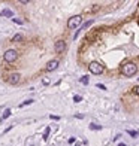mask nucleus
I'll return each mask as SVG.
<instances>
[{
  "mask_svg": "<svg viewBox=\"0 0 139 146\" xmlns=\"http://www.w3.org/2000/svg\"><path fill=\"white\" fill-rule=\"evenodd\" d=\"M0 15H2V17H8V18H12V17H14V12L11 9H3Z\"/></svg>",
  "mask_w": 139,
  "mask_h": 146,
  "instance_id": "nucleus-8",
  "label": "nucleus"
},
{
  "mask_svg": "<svg viewBox=\"0 0 139 146\" xmlns=\"http://www.w3.org/2000/svg\"><path fill=\"white\" fill-rule=\"evenodd\" d=\"M42 84H43V85H48V84H49V79H48V78H43V79H42Z\"/></svg>",
  "mask_w": 139,
  "mask_h": 146,
  "instance_id": "nucleus-18",
  "label": "nucleus"
},
{
  "mask_svg": "<svg viewBox=\"0 0 139 146\" xmlns=\"http://www.w3.org/2000/svg\"><path fill=\"white\" fill-rule=\"evenodd\" d=\"M19 78H21V76H19L18 73H12L9 78H8V82H9L11 85H17V84L19 82Z\"/></svg>",
  "mask_w": 139,
  "mask_h": 146,
  "instance_id": "nucleus-6",
  "label": "nucleus"
},
{
  "mask_svg": "<svg viewBox=\"0 0 139 146\" xmlns=\"http://www.w3.org/2000/svg\"><path fill=\"white\" fill-rule=\"evenodd\" d=\"M12 21H14V23H17V24H23V21H21V19H18V18H12Z\"/></svg>",
  "mask_w": 139,
  "mask_h": 146,
  "instance_id": "nucleus-19",
  "label": "nucleus"
},
{
  "mask_svg": "<svg viewBox=\"0 0 139 146\" xmlns=\"http://www.w3.org/2000/svg\"><path fill=\"white\" fill-rule=\"evenodd\" d=\"M138 72V66L135 63H124L121 66V75L124 76H133Z\"/></svg>",
  "mask_w": 139,
  "mask_h": 146,
  "instance_id": "nucleus-1",
  "label": "nucleus"
},
{
  "mask_svg": "<svg viewBox=\"0 0 139 146\" xmlns=\"http://www.w3.org/2000/svg\"><path fill=\"white\" fill-rule=\"evenodd\" d=\"M54 48H56V52H63V51L66 49V42L64 40H57Z\"/></svg>",
  "mask_w": 139,
  "mask_h": 146,
  "instance_id": "nucleus-7",
  "label": "nucleus"
},
{
  "mask_svg": "<svg viewBox=\"0 0 139 146\" xmlns=\"http://www.w3.org/2000/svg\"><path fill=\"white\" fill-rule=\"evenodd\" d=\"M118 146H126V145H124V143H120V145H118Z\"/></svg>",
  "mask_w": 139,
  "mask_h": 146,
  "instance_id": "nucleus-24",
  "label": "nucleus"
},
{
  "mask_svg": "<svg viewBox=\"0 0 139 146\" xmlns=\"http://www.w3.org/2000/svg\"><path fill=\"white\" fill-rule=\"evenodd\" d=\"M21 39H23L21 34H15V36L12 37V42H18V40H21Z\"/></svg>",
  "mask_w": 139,
  "mask_h": 146,
  "instance_id": "nucleus-11",
  "label": "nucleus"
},
{
  "mask_svg": "<svg viewBox=\"0 0 139 146\" xmlns=\"http://www.w3.org/2000/svg\"><path fill=\"white\" fill-rule=\"evenodd\" d=\"M49 118H51V119H60V118H58V116H56V115H51Z\"/></svg>",
  "mask_w": 139,
  "mask_h": 146,
  "instance_id": "nucleus-21",
  "label": "nucleus"
},
{
  "mask_svg": "<svg viewBox=\"0 0 139 146\" xmlns=\"http://www.w3.org/2000/svg\"><path fill=\"white\" fill-rule=\"evenodd\" d=\"M81 100H82V98H81V96H73V101H75V103H79Z\"/></svg>",
  "mask_w": 139,
  "mask_h": 146,
  "instance_id": "nucleus-16",
  "label": "nucleus"
},
{
  "mask_svg": "<svg viewBox=\"0 0 139 146\" xmlns=\"http://www.w3.org/2000/svg\"><path fill=\"white\" fill-rule=\"evenodd\" d=\"M57 67H58V60H51V61H48L45 70L46 72H52V70H56Z\"/></svg>",
  "mask_w": 139,
  "mask_h": 146,
  "instance_id": "nucleus-5",
  "label": "nucleus"
},
{
  "mask_svg": "<svg viewBox=\"0 0 139 146\" xmlns=\"http://www.w3.org/2000/svg\"><path fill=\"white\" fill-rule=\"evenodd\" d=\"M69 143H75V137H70V139H69Z\"/></svg>",
  "mask_w": 139,
  "mask_h": 146,
  "instance_id": "nucleus-22",
  "label": "nucleus"
},
{
  "mask_svg": "<svg viewBox=\"0 0 139 146\" xmlns=\"http://www.w3.org/2000/svg\"><path fill=\"white\" fill-rule=\"evenodd\" d=\"M81 82H82L84 85H87V84H88V78H87V76H82V78H81Z\"/></svg>",
  "mask_w": 139,
  "mask_h": 146,
  "instance_id": "nucleus-15",
  "label": "nucleus"
},
{
  "mask_svg": "<svg viewBox=\"0 0 139 146\" xmlns=\"http://www.w3.org/2000/svg\"><path fill=\"white\" fill-rule=\"evenodd\" d=\"M91 24H93V19H90V21H87V23H85V24H84V25H82V30H84V28H88V27H90V25H91Z\"/></svg>",
  "mask_w": 139,
  "mask_h": 146,
  "instance_id": "nucleus-13",
  "label": "nucleus"
},
{
  "mask_svg": "<svg viewBox=\"0 0 139 146\" xmlns=\"http://www.w3.org/2000/svg\"><path fill=\"white\" fill-rule=\"evenodd\" d=\"M127 133H129V134H130L132 137H136V136H138V133H136V131H133V130H129Z\"/></svg>",
  "mask_w": 139,
  "mask_h": 146,
  "instance_id": "nucleus-17",
  "label": "nucleus"
},
{
  "mask_svg": "<svg viewBox=\"0 0 139 146\" xmlns=\"http://www.w3.org/2000/svg\"><path fill=\"white\" fill-rule=\"evenodd\" d=\"M88 70H90L93 75H100V73H103V66L100 63H97V61H93V63H90V66H88Z\"/></svg>",
  "mask_w": 139,
  "mask_h": 146,
  "instance_id": "nucleus-4",
  "label": "nucleus"
},
{
  "mask_svg": "<svg viewBox=\"0 0 139 146\" xmlns=\"http://www.w3.org/2000/svg\"><path fill=\"white\" fill-rule=\"evenodd\" d=\"M97 88H100V90H106V88H105V85H103V84H97Z\"/></svg>",
  "mask_w": 139,
  "mask_h": 146,
  "instance_id": "nucleus-20",
  "label": "nucleus"
},
{
  "mask_svg": "<svg viewBox=\"0 0 139 146\" xmlns=\"http://www.w3.org/2000/svg\"><path fill=\"white\" fill-rule=\"evenodd\" d=\"M3 58H5L6 63H14L15 60L18 58V52L15 49H8L5 52V55H3Z\"/></svg>",
  "mask_w": 139,
  "mask_h": 146,
  "instance_id": "nucleus-3",
  "label": "nucleus"
},
{
  "mask_svg": "<svg viewBox=\"0 0 139 146\" xmlns=\"http://www.w3.org/2000/svg\"><path fill=\"white\" fill-rule=\"evenodd\" d=\"M90 128H91V130H102V127H100V125H97V124H91V125H90Z\"/></svg>",
  "mask_w": 139,
  "mask_h": 146,
  "instance_id": "nucleus-10",
  "label": "nucleus"
},
{
  "mask_svg": "<svg viewBox=\"0 0 139 146\" xmlns=\"http://www.w3.org/2000/svg\"><path fill=\"white\" fill-rule=\"evenodd\" d=\"M11 116V110L9 109H6L5 110V113H3V116H2V119H6V118H9Z\"/></svg>",
  "mask_w": 139,
  "mask_h": 146,
  "instance_id": "nucleus-9",
  "label": "nucleus"
},
{
  "mask_svg": "<svg viewBox=\"0 0 139 146\" xmlns=\"http://www.w3.org/2000/svg\"><path fill=\"white\" fill-rule=\"evenodd\" d=\"M48 134H49V127L45 128V133H43V140H46V139H48Z\"/></svg>",
  "mask_w": 139,
  "mask_h": 146,
  "instance_id": "nucleus-12",
  "label": "nucleus"
},
{
  "mask_svg": "<svg viewBox=\"0 0 139 146\" xmlns=\"http://www.w3.org/2000/svg\"><path fill=\"white\" fill-rule=\"evenodd\" d=\"M135 92H136V94L139 96V87H136V88H135Z\"/></svg>",
  "mask_w": 139,
  "mask_h": 146,
  "instance_id": "nucleus-23",
  "label": "nucleus"
},
{
  "mask_svg": "<svg viewBox=\"0 0 139 146\" xmlns=\"http://www.w3.org/2000/svg\"><path fill=\"white\" fill-rule=\"evenodd\" d=\"M32 103H33V100H26L24 103H21V105H19V107H23V106H27V105H32Z\"/></svg>",
  "mask_w": 139,
  "mask_h": 146,
  "instance_id": "nucleus-14",
  "label": "nucleus"
},
{
  "mask_svg": "<svg viewBox=\"0 0 139 146\" xmlns=\"http://www.w3.org/2000/svg\"><path fill=\"white\" fill-rule=\"evenodd\" d=\"M81 23H82V17H81V15H75V17H72V18L67 21V28L73 30V28L79 27Z\"/></svg>",
  "mask_w": 139,
  "mask_h": 146,
  "instance_id": "nucleus-2",
  "label": "nucleus"
}]
</instances>
